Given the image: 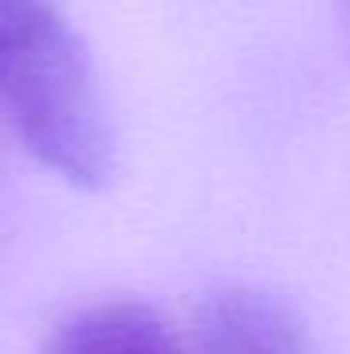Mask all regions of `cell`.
<instances>
[{
  "instance_id": "obj_3",
  "label": "cell",
  "mask_w": 350,
  "mask_h": 354,
  "mask_svg": "<svg viewBox=\"0 0 350 354\" xmlns=\"http://www.w3.org/2000/svg\"><path fill=\"white\" fill-rule=\"evenodd\" d=\"M46 354H188V339L158 309L117 298L64 317Z\"/></svg>"
},
{
  "instance_id": "obj_1",
  "label": "cell",
  "mask_w": 350,
  "mask_h": 354,
  "mask_svg": "<svg viewBox=\"0 0 350 354\" xmlns=\"http://www.w3.org/2000/svg\"><path fill=\"white\" fill-rule=\"evenodd\" d=\"M0 121L76 189L110 185L117 147L87 49L57 0H0Z\"/></svg>"
},
{
  "instance_id": "obj_2",
  "label": "cell",
  "mask_w": 350,
  "mask_h": 354,
  "mask_svg": "<svg viewBox=\"0 0 350 354\" xmlns=\"http://www.w3.org/2000/svg\"><path fill=\"white\" fill-rule=\"evenodd\" d=\"M185 339L188 354H316L298 317L249 286L207 298Z\"/></svg>"
},
{
  "instance_id": "obj_4",
  "label": "cell",
  "mask_w": 350,
  "mask_h": 354,
  "mask_svg": "<svg viewBox=\"0 0 350 354\" xmlns=\"http://www.w3.org/2000/svg\"><path fill=\"white\" fill-rule=\"evenodd\" d=\"M343 23H347V41H350V0H343Z\"/></svg>"
}]
</instances>
